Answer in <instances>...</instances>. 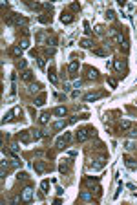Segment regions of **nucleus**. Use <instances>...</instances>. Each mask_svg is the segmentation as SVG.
Returning a JSON list of instances; mask_svg holds the SVG:
<instances>
[{
    "mask_svg": "<svg viewBox=\"0 0 137 205\" xmlns=\"http://www.w3.org/2000/svg\"><path fill=\"white\" fill-rule=\"evenodd\" d=\"M110 37L117 42V44H121V48H124V51L128 50V40H126V37L121 33L117 28H112V29H110Z\"/></svg>",
    "mask_w": 137,
    "mask_h": 205,
    "instance_id": "1",
    "label": "nucleus"
},
{
    "mask_svg": "<svg viewBox=\"0 0 137 205\" xmlns=\"http://www.w3.org/2000/svg\"><path fill=\"white\" fill-rule=\"evenodd\" d=\"M26 24H28V20L24 17L17 15V13H13L11 17L7 18V26H26Z\"/></svg>",
    "mask_w": 137,
    "mask_h": 205,
    "instance_id": "2",
    "label": "nucleus"
},
{
    "mask_svg": "<svg viewBox=\"0 0 137 205\" xmlns=\"http://www.w3.org/2000/svg\"><path fill=\"white\" fill-rule=\"evenodd\" d=\"M70 139H71V134L70 132H64L59 139H57V143H55V147L59 148V150H64L66 147H68V143H70Z\"/></svg>",
    "mask_w": 137,
    "mask_h": 205,
    "instance_id": "3",
    "label": "nucleus"
},
{
    "mask_svg": "<svg viewBox=\"0 0 137 205\" xmlns=\"http://www.w3.org/2000/svg\"><path fill=\"white\" fill-rule=\"evenodd\" d=\"M18 141L20 143H24V145H28V143H31V141H35L33 139V130H24V132H18Z\"/></svg>",
    "mask_w": 137,
    "mask_h": 205,
    "instance_id": "4",
    "label": "nucleus"
},
{
    "mask_svg": "<svg viewBox=\"0 0 137 205\" xmlns=\"http://www.w3.org/2000/svg\"><path fill=\"white\" fill-rule=\"evenodd\" d=\"M91 136H90V128H79L77 130V141L79 143H84V141H88Z\"/></svg>",
    "mask_w": 137,
    "mask_h": 205,
    "instance_id": "5",
    "label": "nucleus"
},
{
    "mask_svg": "<svg viewBox=\"0 0 137 205\" xmlns=\"http://www.w3.org/2000/svg\"><path fill=\"white\" fill-rule=\"evenodd\" d=\"M33 169H35L37 174H44V172L48 170V163H46V161L37 159V161H33Z\"/></svg>",
    "mask_w": 137,
    "mask_h": 205,
    "instance_id": "6",
    "label": "nucleus"
},
{
    "mask_svg": "<svg viewBox=\"0 0 137 205\" xmlns=\"http://www.w3.org/2000/svg\"><path fill=\"white\" fill-rule=\"evenodd\" d=\"M20 198H22V201H31V198H33V187H31V185H26V187L22 189Z\"/></svg>",
    "mask_w": 137,
    "mask_h": 205,
    "instance_id": "7",
    "label": "nucleus"
},
{
    "mask_svg": "<svg viewBox=\"0 0 137 205\" xmlns=\"http://www.w3.org/2000/svg\"><path fill=\"white\" fill-rule=\"evenodd\" d=\"M101 97H104V92H97V93H86V95L82 97V99H84V103H93V101L101 99Z\"/></svg>",
    "mask_w": 137,
    "mask_h": 205,
    "instance_id": "8",
    "label": "nucleus"
},
{
    "mask_svg": "<svg viewBox=\"0 0 137 205\" xmlns=\"http://www.w3.org/2000/svg\"><path fill=\"white\" fill-rule=\"evenodd\" d=\"M104 165H106V159H104V158H101V159H95V161H93V163L90 165V169H91L93 172H97V170L104 169Z\"/></svg>",
    "mask_w": 137,
    "mask_h": 205,
    "instance_id": "9",
    "label": "nucleus"
},
{
    "mask_svg": "<svg viewBox=\"0 0 137 205\" xmlns=\"http://www.w3.org/2000/svg\"><path fill=\"white\" fill-rule=\"evenodd\" d=\"M73 163V161L71 159H62V163L59 165V172H60V174H68V172H70V165Z\"/></svg>",
    "mask_w": 137,
    "mask_h": 205,
    "instance_id": "10",
    "label": "nucleus"
},
{
    "mask_svg": "<svg viewBox=\"0 0 137 205\" xmlns=\"http://www.w3.org/2000/svg\"><path fill=\"white\" fill-rule=\"evenodd\" d=\"M113 68H115V71H117V73H123V71H126V62L121 61V59H115V61H113Z\"/></svg>",
    "mask_w": 137,
    "mask_h": 205,
    "instance_id": "11",
    "label": "nucleus"
},
{
    "mask_svg": "<svg viewBox=\"0 0 137 205\" xmlns=\"http://www.w3.org/2000/svg\"><path fill=\"white\" fill-rule=\"evenodd\" d=\"M86 79H90V81H95V79H99V71H97V68H91V66H88V68H86Z\"/></svg>",
    "mask_w": 137,
    "mask_h": 205,
    "instance_id": "12",
    "label": "nucleus"
},
{
    "mask_svg": "<svg viewBox=\"0 0 137 205\" xmlns=\"http://www.w3.org/2000/svg\"><path fill=\"white\" fill-rule=\"evenodd\" d=\"M79 68H80L79 61H71V62H70V66H68V71H70L71 75H75V73L79 71Z\"/></svg>",
    "mask_w": 137,
    "mask_h": 205,
    "instance_id": "13",
    "label": "nucleus"
},
{
    "mask_svg": "<svg viewBox=\"0 0 137 205\" xmlns=\"http://www.w3.org/2000/svg\"><path fill=\"white\" fill-rule=\"evenodd\" d=\"M79 200H82V201H91V200H93V194H91L90 190H82V192L79 194Z\"/></svg>",
    "mask_w": 137,
    "mask_h": 205,
    "instance_id": "14",
    "label": "nucleus"
},
{
    "mask_svg": "<svg viewBox=\"0 0 137 205\" xmlns=\"http://www.w3.org/2000/svg\"><path fill=\"white\" fill-rule=\"evenodd\" d=\"M20 79H22L24 82H31V81H33V71H31V70H24Z\"/></svg>",
    "mask_w": 137,
    "mask_h": 205,
    "instance_id": "15",
    "label": "nucleus"
},
{
    "mask_svg": "<svg viewBox=\"0 0 137 205\" xmlns=\"http://www.w3.org/2000/svg\"><path fill=\"white\" fill-rule=\"evenodd\" d=\"M68 123H70V121H64V119L55 121V123H53V130H62V128H66V126H68Z\"/></svg>",
    "mask_w": 137,
    "mask_h": 205,
    "instance_id": "16",
    "label": "nucleus"
},
{
    "mask_svg": "<svg viewBox=\"0 0 137 205\" xmlns=\"http://www.w3.org/2000/svg\"><path fill=\"white\" fill-rule=\"evenodd\" d=\"M60 22H62V24H71V22H73V15L62 13V15H60Z\"/></svg>",
    "mask_w": 137,
    "mask_h": 205,
    "instance_id": "17",
    "label": "nucleus"
},
{
    "mask_svg": "<svg viewBox=\"0 0 137 205\" xmlns=\"http://www.w3.org/2000/svg\"><path fill=\"white\" fill-rule=\"evenodd\" d=\"M66 106H57V108L53 110V115H57V117H64L66 115Z\"/></svg>",
    "mask_w": 137,
    "mask_h": 205,
    "instance_id": "18",
    "label": "nucleus"
},
{
    "mask_svg": "<svg viewBox=\"0 0 137 205\" xmlns=\"http://www.w3.org/2000/svg\"><path fill=\"white\" fill-rule=\"evenodd\" d=\"M38 22H42V24H51V15H49V13H42V15L38 17Z\"/></svg>",
    "mask_w": 137,
    "mask_h": 205,
    "instance_id": "19",
    "label": "nucleus"
},
{
    "mask_svg": "<svg viewBox=\"0 0 137 205\" xmlns=\"http://www.w3.org/2000/svg\"><path fill=\"white\" fill-rule=\"evenodd\" d=\"M124 163H126V167H128V169H137L135 159H133V158H130V156H126V158H124Z\"/></svg>",
    "mask_w": 137,
    "mask_h": 205,
    "instance_id": "20",
    "label": "nucleus"
},
{
    "mask_svg": "<svg viewBox=\"0 0 137 205\" xmlns=\"http://www.w3.org/2000/svg\"><path fill=\"white\" fill-rule=\"evenodd\" d=\"M119 128H121L123 132H126V130H130V128H133V123H132V121H121Z\"/></svg>",
    "mask_w": 137,
    "mask_h": 205,
    "instance_id": "21",
    "label": "nucleus"
},
{
    "mask_svg": "<svg viewBox=\"0 0 137 205\" xmlns=\"http://www.w3.org/2000/svg\"><path fill=\"white\" fill-rule=\"evenodd\" d=\"M48 77H49V82H51V84H57V81H59V79H57V73H55V70H53V68H49Z\"/></svg>",
    "mask_w": 137,
    "mask_h": 205,
    "instance_id": "22",
    "label": "nucleus"
},
{
    "mask_svg": "<svg viewBox=\"0 0 137 205\" xmlns=\"http://www.w3.org/2000/svg\"><path fill=\"white\" fill-rule=\"evenodd\" d=\"M79 44H80V48L88 50V48H91V46H93V42H91L90 39H82V40H79Z\"/></svg>",
    "mask_w": 137,
    "mask_h": 205,
    "instance_id": "23",
    "label": "nucleus"
},
{
    "mask_svg": "<svg viewBox=\"0 0 137 205\" xmlns=\"http://www.w3.org/2000/svg\"><path fill=\"white\" fill-rule=\"evenodd\" d=\"M38 121H40V125H48V123H49V114H48V112H44V114H40V117H38Z\"/></svg>",
    "mask_w": 137,
    "mask_h": 205,
    "instance_id": "24",
    "label": "nucleus"
},
{
    "mask_svg": "<svg viewBox=\"0 0 137 205\" xmlns=\"http://www.w3.org/2000/svg\"><path fill=\"white\" fill-rule=\"evenodd\" d=\"M44 103H46V93H40L37 99H35V106H42Z\"/></svg>",
    "mask_w": 137,
    "mask_h": 205,
    "instance_id": "25",
    "label": "nucleus"
},
{
    "mask_svg": "<svg viewBox=\"0 0 137 205\" xmlns=\"http://www.w3.org/2000/svg\"><path fill=\"white\" fill-rule=\"evenodd\" d=\"M15 117V114H13V110L11 112H7V114H4V117H2V125H6V123H9Z\"/></svg>",
    "mask_w": 137,
    "mask_h": 205,
    "instance_id": "26",
    "label": "nucleus"
},
{
    "mask_svg": "<svg viewBox=\"0 0 137 205\" xmlns=\"http://www.w3.org/2000/svg\"><path fill=\"white\" fill-rule=\"evenodd\" d=\"M9 150H11V152H13V156H17L18 152H20V147H18V143H9Z\"/></svg>",
    "mask_w": 137,
    "mask_h": 205,
    "instance_id": "27",
    "label": "nucleus"
},
{
    "mask_svg": "<svg viewBox=\"0 0 137 205\" xmlns=\"http://www.w3.org/2000/svg\"><path fill=\"white\" fill-rule=\"evenodd\" d=\"M40 189H42V194H48V192H49V181L44 179V181L40 183Z\"/></svg>",
    "mask_w": 137,
    "mask_h": 205,
    "instance_id": "28",
    "label": "nucleus"
},
{
    "mask_svg": "<svg viewBox=\"0 0 137 205\" xmlns=\"http://www.w3.org/2000/svg\"><path fill=\"white\" fill-rule=\"evenodd\" d=\"M11 55L13 57H20V55H22V48H20V46H13L11 48Z\"/></svg>",
    "mask_w": 137,
    "mask_h": 205,
    "instance_id": "29",
    "label": "nucleus"
},
{
    "mask_svg": "<svg viewBox=\"0 0 137 205\" xmlns=\"http://www.w3.org/2000/svg\"><path fill=\"white\" fill-rule=\"evenodd\" d=\"M124 148L126 150H135V141H132V139H128V141H124Z\"/></svg>",
    "mask_w": 137,
    "mask_h": 205,
    "instance_id": "30",
    "label": "nucleus"
},
{
    "mask_svg": "<svg viewBox=\"0 0 137 205\" xmlns=\"http://www.w3.org/2000/svg\"><path fill=\"white\" fill-rule=\"evenodd\" d=\"M28 178H29V176H28V172H24V170H22V172H18V174H17V179H18V181H26Z\"/></svg>",
    "mask_w": 137,
    "mask_h": 205,
    "instance_id": "31",
    "label": "nucleus"
},
{
    "mask_svg": "<svg viewBox=\"0 0 137 205\" xmlns=\"http://www.w3.org/2000/svg\"><path fill=\"white\" fill-rule=\"evenodd\" d=\"M38 90H40V84H29V88H28L29 93H35V92H38Z\"/></svg>",
    "mask_w": 137,
    "mask_h": 205,
    "instance_id": "32",
    "label": "nucleus"
},
{
    "mask_svg": "<svg viewBox=\"0 0 137 205\" xmlns=\"http://www.w3.org/2000/svg\"><path fill=\"white\" fill-rule=\"evenodd\" d=\"M106 20H110V22L115 20V11H113V9H108V11H106Z\"/></svg>",
    "mask_w": 137,
    "mask_h": 205,
    "instance_id": "33",
    "label": "nucleus"
},
{
    "mask_svg": "<svg viewBox=\"0 0 137 205\" xmlns=\"http://www.w3.org/2000/svg\"><path fill=\"white\" fill-rule=\"evenodd\" d=\"M26 66H28V62H26L24 59H20V61H17V68H20V70H26Z\"/></svg>",
    "mask_w": 137,
    "mask_h": 205,
    "instance_id": "34",
    "label": "nucleus"
},
{
    "mask_svg": "<svg viewBox=\"0 0 137 205\" xmlns=\"http://www.w3.org/2000/svg\"><path fill=\"white\" fill-rule=\"evenodd\" d=\"M37 64H38V68H44L46 66V57H37Z\"/></svg>",
    "mask_w": 137,
    "mask_h": 205,
    "instance_id": "35",
    "label": "nucleus"
},
{
    "mask_svg": "<svg viewBox=\"0 0 137 205\" xmlns=\"http://www.w3.org/2000/svg\"><path fill=\"white\" fill-rule=\"evenodd\" d=\"M20 48H22V50H26V48H29V39H22V40H20V44H18Z\"/></svg>",
    "mask_w": 137,
    "mask_h": 205,
    "instance_id": "36",
    "label": "nucleus"
},
{
    "mask_svg": "<svg viewBox=\"0 0 137 205\" xmlns=\"http://www.w3.org/2000/svg\"><path fill=\"white\" fill-rule=\"evenodd\" d=\"M93 53H95V55H99V57H106V55H108L106 50H93Z\"/></svg>",
    "mask_w": 137,
    "mask_h": 205,
    "instance_id": "37",
    "label": "nucleus"
},
{
    "mask_svg": "<svg viewBox=\"0 0 137 205\" xmlns=\"http://www.w3.org/2000/svg\"><path fill=\"white\" fill-rule=\"evenodd\" d=\"M40 137H44V136H42V130H33V139H35V141H38Z\"/></svg>",
    "mask_w": 137,
    "mask_h": 205,
    "instance_id": "38",
    "label": "nucleus"
},
{
    "mask_svg": "<svg viewBox=\"0 0 137 205\" xmlns=\"http://www.w3.org/2000/svg\"><path fill=\"white\" fill-rule=\"evenodd\" d=\"M44 53L46 55H55V48H44Z\"/></svg>",
    "mask_w": 137,
    "mask_h": 205,
    "instance_id": "39",
    "label": "nucleus"
},
{
    "mask_svg": "<svg viewBox=\"0 0 137 205\" xmlns=\"http://www.w3.org/2000/svg\"><path fill=\"white\" fill-rule=\"evenodd\" d=\"M13 114H15V117H17V115H22V108H20V106H15V108H13Z\"/></svg>",
    "mask_w": 137,
    "mask_h": 205,
    "instance_id": "40",
    "label": "nucleus"
},
{
    "mask_svg": "<svg viewBox=\"0 0 137 205\" xmlns=\"http://www.w3.org/2000/svg\"><path fill=\"white\" fill-rule=\"evenodd\" d=\"M108 84L112 86V88H115V86H117V79H113V77H110V79H108Z\"/></svg>",
    "mask_w": 137,
    "mask_h": 205,
    "instance_id": "41",
    "label": "nucleus"
},
{
    "mask_svg": "<svg viewBox=\"0 0 137 205\" xmlns=\"http://www.w3.org/2000/svg\"><path fill=\"white\" fill-rule=\"evenodd\" d=\"M71 11H80V6H79V2H73V4H71Z\"/></svg>",
    "mask_w": 137,
    "mask_h": 205,
    "instance_id": "42",
    "label": "nucleus"
},
{
    "mask_svg": "<svg viewBox=\"0 0 137 205\" xmlns=\"http://www.w3.org/2000/svg\"><path fill=\"white\" fill-rule=\"evenodd\" d=\"M128 136H130V137H137V128H130V130H128Z\"/></svg>",
    "mask_w": 137,
    "mask_h": 205,
    "instance_id": "43",
    "label": "nucleus"
},
{
    "mask_svg": "<svg viewBox=\"0 0 137 205\" xmlns=\"http://www.w3.org/2000/svg\"><path fill=\"white\" fill-rule=\"evenodd\" d=\"M95 31H97L99 35H104V26H101V24H99V26L95 28Z\"/></svg>",
    "mask_w": 137,
    "mask_h": 205,
    "instance_id": "44",
    "label": "nucleus"
},
{
    "mask_svg": "<svg viewBox=\"0 0 137 205\" xmlns=\"http://www.w3.org/2000/svg\"><path fill=\"white\" fill-rule=\"evenodd\" d=\"M80 86H82V81L79 79V81H73V88H79L80 90Z\"/></svg>",
    "mask_w": 137,
    "mask_h": 205,
    "instance_id": "45",
    "label": "nucleus"
},
{
    "mask_svg": "<svg viewBox=\"0 0 137 205\" xmlns=\"http://www.w3.org/2000/svg\"><path fill=\"white\" fill-rule=\"evenodd\" d=\"M84 31H86V35H91V29H90V24L84 22Z\"/></svg>",
    "mask_w": 137,
    "mask_h": 205,
    "instance_id": "46",
    "label": "nucleus"
},
{
    "mask_svg": "<svg viewBox=\"0 0 137 205\" xmlns=\"http://www.w3.org/2000/svg\"><path fill=\"white\" fill-rule=\"evenodd\" d=\"M42 7H46L48 9V11L51 13V11H53V6H51V4H42Z\"/></svg>",
    "mask_w": 137,
    "mask_h": 205,
    "instance_id": "47",
    "label": "nucleus"
},
{
    "mask_svg": "<svg viewBox=\"0 0 137 205\" xmlns=\"http://www.w3.org/2000/svg\"><path fill=\"white\" fill-rule=\"evenodd\" d=\"M79 121V115H73V117H70V123L73 125V123H77Z\"/></svg>",
    "mask_w": 137,
    "mask_h": 205,
    "instance_id": "48",
    "label": "nucleus"
},
{
    "mask_svg": "<svg viewBox=\"0 0 137 205\" xmlns=\"http://www.w3.org/2000/svg\"><path fill=\"white\" fill-rule=\"evenodd\" d=\"M57 194H59V196H62V194H64V189H62V187H57Z\"/></svg>",
    "mask_w": 137,
    "mask_h": 205,
    "instance_id": "49",
    "label": "nucleus"
},
{
    "mask_svg": "<svg viewBox=\"0 0 137 205\" xmlns=\"http://www.w3.org/2000/svg\"><path fill=\"white\" fill-rule=\"evenodd\" d=\"M71 95H73V97H79V95H80V90H75V92H73Z\"/></svg>",
    "mask_w": 137,
    "mask_h": 205,
    "instance_id": "50",
    "label": "nucleus"
}]
</instances>
